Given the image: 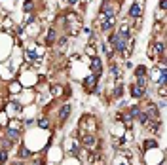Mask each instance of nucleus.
Wrapping results in <instances>:
<instances>
[{"mask_svg": "<svg viewBox=\"0 0 167 165\" xmlns=\"http://www.w3.org/2000/svg\"><path fill=\"white\" fill-rule=\"evenodd\" d=\"M53 40H55V32H53V31H49V32H48V36H46V42H53Z\"/></svg>", "mask_w": 167, "mask_h": 165, "instance_id": "obj_14", "label": "nucleus"}, {"mask_svg": "<svg viewBox=\"0 0 167 165\" xmlns=\"http://www.w3.org/2000/svg\"><path fill=\"white\" fill-rule=\"evenodd\" d=\"M31 8H32V2H25V10L31 12Z\"/></svg>", "mask_w": 167, "mask_h": 165, "instance_id": "obj_19", "label": "nucleus"}, {"mask_svg": "<svg viewBox=\"0 0 167 165\" xmlns=\"http://www.w3.org/2000/svg\"><path fill=\"white\" fill-rule=\"evenodd\" d=\"M141 12H142V0H139V2H135V4L131 6V12H129V15H131V17H139Z\"/></svg>", "mask_w": 167, "mask_h": 165, "instance_id": "obj_2", "label": "nucleus"}, {"mask_svg": "<svg viewBox=\"0 0 167 165\" xmlns=\"http://www.w3.org/2000/svg\"><path fill=\"white\" fill-rule=\"evenodd\" d=\"M6 160H8V152H6V150H2V152H0V163L6 161Z\"/></svg>", "mask_w": 167, "mask_h": 165, "instance_id": "obj_16", "label": "nucleus"}, {"mask_svg": "<svg viewBox=\"0 0 167 165\" xmlns=\"http://www.w3.org/2000/svg\"><path fill=\"white\" fill-rule=\"evenodd\" d=\"M159 8H162V10H165V0H162V2H159Z\"/></svg>", "mask_w": 167, "mask_h": 165, "instance_id": "obj_21", "label": "nucleus"}, {"mask_svg": "<svg viewBox=\"0 0 167 165\" xmlns=\"http://www.w3.org/2000/svg\"><path fill=\"white\" fill-rule=\"evenodd\" d=\"M84 144L88 146V148H93L97 144V139L93 137V135H84Z\"/></svg>", "mask_w": 167, "mask_h": 165, "instance_id": "obj_4", "label": "nucleus"}, {"mask_svg": "<svg viewBox=\"0 0 167 165\" xmlns=\"http://www.w3.org/2000/svg\"><path fill=\"white\" fill-rule=\"evenodd\" d=\"M135 74H137V78H144V74H146V68H144V67H139Z\"/></svg>", "mask_w": 167, "mask_h": 165, "instance_id": "obj_11", "label": "nucleus"}, {"mask_svg": "<svg viewBox=\"0 0 167 165\" xmlns=\"http://www.w3.org/2000/svg\"><path fill=\"white\" fill-rule=\"evenodd\" d=\"M68 116H70V106H68V104H65L63 108H61V112H59V118L65 121V120H67Z\"/></svg>", "mask_w": 167, "mask_h": 165, "instance_id": "obj_7", "label": "nucleus"}, {"mask_svg": "<svg viewBox=\"0 0 167 165\" xmlns=\"http://www.w3.org/2000/svg\"><path fill=\"white\" fill-rule=\"evenodd\" d=\"M6 120H8V116H6V112H0V124H6Z\"/></svg>", "mask_w": 167, "mask_h": 165, "instance_id": "obj_17", "label": "nucleus"}, {"mask_svg": "<svg viewBox=\"0 0 167 165\" xmlns=\"http://www.w3.org/2000/svg\"><path fill=\"white\" fill-rule=\"evenodd\" d=\"M152 146H156V142L154 140H146V148H152Z\"/></svg>", "mask_w": 167, "mask_h": 165, "instance_id": "obj_20", "label": "nucleus"}, {"mask_svg": "<svg viewBox=\"0 0 167 165\" xmlns=\"http://www.w3.org/2000/svg\"><path fill=\"white\" fill-rule=\"evenodd\" d=\"M19 156H21V157H28V156H31V152H28V150L23 146V148H21V152H19Z\"/></svg>", "mask_w": 167, "mask_h": 165, "instance_id": "obj_13", "label": "nucleus"}, {"mask_svg": "<svg viewBox=\"0 0 167 165\" xmlns=\"http://www.w3.org/2000/svg\"><path fill=\"white\" fill-rule=\"evenodd\" d=\"M137 118H139V121H141L142 125H144V124H146V121L150 120V118H148V114H144L142 110H141V114H139V116H137Z\"/></svg>", "mask_w": 167, "mask_h": 165, "instance_id": "obj_10", "label": "nucleus"}, {"mask_svg": "<svg viewBox=\"0 0 167 165\" xmlns=\"http://www.w3.org/2000/svg\"><path fill=\"white\" fill-rule=\"evenodd\" d=\"M89 163H91V165H103L105 160H103V156H101V152H93V154L89 156Z\"/></svg>", "mask_w": 167, "mask_h": 165, "instance_id": "obj_3", "label": "nucleus"}, {"mask_svg": "<svg viewBox=\"0 0 167 165\" xmlns=\"http://www.w3.org/2000/svg\"><path fill=\"white\" fill-rule=\"evenodd\" d=\"M17 137H19V131H17L15 127H12V129H8V139H10V140H15Z\"/></svg>", "mask_w": 167, "mask_h": 165, "instance_id": "obj_9", "label": "nucleus"}, {"mask_svg": "<svg viewBox=\"0 0 167 165\" xmlns=\"http://www.w3.org/2000/svg\"><path fill=\"white\" fill-rule=\"evenodd\" d=\"M97 78H99V74H91V76H88L84 80V85L85 87H91V85H95L97 84Z\"/></svg>", "mask_w": 167, "mask_h": 165, "instance_id": "obj_6", "label": "nucleus"}, {"mask_svg": "<svg viewBox=\"0 0 167 165\" xmlns=\"http://www.w3.org/2000/svg\"><path fill=\"white\" fill-rule=\"evenodd\" d=\"M112 25H114V12H108L103 21V31H110Z\"/></svg>", "mask_w": 167, "mask_h": 165, "instance_id": "obj_1", "label": "nucleus"}, {"mask_svg": "<svg viewBox=\"0 0 167 165\" xmlns=\"http://www.w3.org/2000/svg\"><path fill=\"white\" fill-rule=\"evenodd\" d=\"M139 114H141V108H139V106H133V108H131V114H129V116H131V118H137Z\"/></svg>", "mask_w": 167, "mask_h": 165, "instance_id": "obj_12", "label": "nucleus"}, {"mask_svg": "<svg viewBox=\"0 0 167 165\" xmlns=\"http://www.w3.org/2000/svg\"><path fill=\"white\" fill-rule=\"evenodd\" d=\"M38 125H40L42 129H48V120H44V118H42V120H38Z\"/></svg>", "mask_w": 167, "mask_h": 165, "instance_id": "obj_15", "label": "nucleus"}, {"mask_svg": "<svg viewBox=\"0 0 167 165\" xmlns=\"http://www.w3.org/2000/svg\"><path fill=\"white\" fill-rule=\"evenodd\" d=\"M13 165H21V163H13Z\"/></svg>", "mask_w": 167, "mask_h": 165, "instance_id": "obj_23", "label": "nucleus"}, {"mask_svg": "<svg viewBox=\"0 0 167 165\" xmlns=\"http://www.w3.org/2000/svg\"><path fill=\"white\" fill-rule=\"evenodd\" d=\"M144 91H146V85L135 84V87H133V97H142V95H144Z\"/></svg>", "mask_w": 167, "mask_h": 165, "instance_id": "obj_5", "label": "nucleus"}, {"mask_svg": "<svg viewBox=\"0 0 167 165\" xmlns=\"http://www.w3.org/2000/svg\"><path fill=\"white\" fill-rule=\"evenodd\" d=\"M91 68L95 70V74H101V61L97 57H93V63H91Z\"/></svg>", "mask_w": 167, "mask_h": 165, "instance_id": "obj_8", "label": "nucleus"}, {"mask_svg": "<svg viewBox=\"0 0 167 165\" xmlns=\"http://www.w3.org/2000/svg\"><path fill=\"white\" fill-rule=\"evenodd\" d=\"M156 49H158L159 53H163V44H162V42H159V44H156Z\"/></svg>", "mask_w": 167, "mask_h": 165, "instance_id": "obj_18", "label": "nucleus"}, {"mask_svg": "<svg viewBox=\"0 0 167 165\" xmlns=\"http://www.w3.org/2000/svg\"><path fill=\"white\" fill-rule=\"evenodd\" d=\"M68 2H70V4H76V2H78V0H68Z\"/></svg>", "mask_w": 167, "mask_h": 165, "instance_id": "obj_22", "label": "nucleus"}]
</instances>
